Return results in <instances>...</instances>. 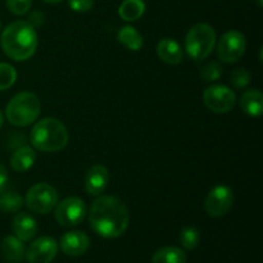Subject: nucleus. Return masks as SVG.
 <instances>
[{
  "mask_svg": "<svg viewBox=\"0 0 263 263\" xmlns=\"http://www.w3.org/2000/svg\"><path fill=\"white\" fill-rule=\"evenodd\" d=\"M13 233L20 240L28 241L33 239L37 234L39 226L35 218L27 212H20L13 218Z\"/></svg>",
  "mask_w": 263,
  "mask_h": 263,
  "instance_id": "obj_14",
  "label": "nucleus"
},
{
  "mask_svg": "<svg viewBox=\"0 0 263 263\" xmlns=\"http://www.w3.org/2000/svg\"><path fill=\"white\" fill-rule=\"evenodd\" d=\"M3 123H4V115H3V112L0 110V128H2Z\"/></svg>",
  "mask_w": 263,
  "mask_h": 263,
  "instance_id": "obj_30",
  "label": "nucleus"
},
{
  "mask_svg": "<svg viewBox=\"0 0 263 263\" xmlns=\"http://www.w3.org/2000/svg\"><path fill=\"white\" fill-rule=\"evenodd\" d=\"M41 104L37 95L30 91H22L9 100L5 109L8 121L17 127H26L37 120Z\"/></svg>",
  "mask_w": 263,
  "mask_h": 263,
  "instance_id": "obj_4",
  "label": "nucleus"
},
{
  "mask_svg": "<svg viewBox=\"0 0 263 263\" xmlns=\"http://www.w3.org/2000/svg\"><path fill=\"white\" fill-rule=\"evenodd\" d=\"M58 254V243L51 236H41L30 244L25 257L28 263H51Z\"/></svg>",
  "mask_w": 263,
  "mask_h": 263,
  "instance_id": "obj_11",
  "label": "nucleus"
},
{
  "mask_svg": "<svg viewBox=\"0 0 263 263\" xmlns=\"http://www.w3.org/2000/svg\"><path fill=\"white\" fill-rule=\"evenodd\" d=\"M69 135L66 126L57 118H44L33 126L30 134V141L40 152H59L68 144Z\"/></svg>",
  "mask_w": 263,
  "mask_h": 263,
  "instance_id": "obj_3",
  "label": "nucleus"
},
{
  "mask_svg": "<svg viewBox=\"0 0 263 263\" xmlns=\"http://www.w3.org/2000/svg\"><path fill=\"white\" fill-rule=\"evenodd\" d=\"M179 241L181 247L187 251H194L200 241V233L194 226H185L179 235Z\"/></svg>",
  "mask_w": 263,
  "mask_h": 263,
  "instance_id": "obj_23",
  "label": "nucleus"
},
{
  "mask_svg": "<svg viewBox=\"0 0 263 263\" xmlns=\"http://www.w3.org/2000/svg\"><path fill=\"white\" fill-rule=\"evenodd\" d=\"M3 257L10 263H18L25 258L26 248L22 240L17 236H5L0 246Z\"/></svg>",
  "mask_w": 263,
  "mask_h": 263,
  "instance_id": "obj_16",
  "label": "nucleus"
},
{
  "mask_svg": "<svg viewBox=\"0 0 263 263\" xmlns=\"http://www.w3.org/2000/svg\"><path fill=\"white\" fill-rule=\"evenodd\" d=\"M117 40L122 44L126 49L133 51H139L144 45L143 36L133 26H125L117 33Z\"/></svg>",
  "mask_w": 263,
  "mask_h": 263,
  "instance_id": "obj_19",
  "label": "nucleus"
},
{
  "mask_svg": "<svg viewBox=\"0 0 263 263\" xmlns=\"http://www.w3.org/2000/svg\"><path fill=\"white\" fill-rule=\"evenodd\" d=\"M240 108L251 117H259L263 112V95L259 90H247L239 100Z\"/></svg>",
  "mask_w": 263,
  "mask_h": 263,
  "instance_id": "obj_17",
  "label": "nucleus"
},
{
  "mask_svg": "<svg viewBox=\"0 0 263 263\" xmlns=\"http://www.w3.org/2000/svg\"><path fill=\"white\" fill-rule=\"evenodd\" d=\"M216 45L215 28L208 23H197L193 26L185 37V50L187 55L199 62L208 58Z\"/></svg>",
  "mask_w": 263,
  "mask_h": 263,
  "instance_id": "obj_5",
  "label": "nucleus"
},
{
  "mask_svg": "<svg viewBox=\"0 0 263 263\" xmlns=\"http://www.w3.org/2000/svg\"><path fill=\"white\" fill-rule=\"evenodd\" d=\"M221 74H222V67L218 62H210L200 71V77L208 82L216 81L220 79Z\"/></svg>",
  "mask_w": 263,
  "mask_h": 263,
  "instance_id": "obj_25",
  "label": "nucleus"
},
{
  "mask_svg": "<svg viewBox=\"0 0 263 263\" xmlns=\"http://www.w3.org/2000/svg\"><path fill=\"white\" fill-rule=\"evenodd\" d=\"M157 54L164 63L176 66L184 61V53L176 40L171 37H164L157 44Z\"/></svg>",
  "mask_w": 263,
  "mask_h": 263,
  "instance_id": "obj_15",
  "label": "nucleus"
},
{
  "mask_svg": "<svg viewBox=\"0 0 263 263\" xmlns=\"http://www.w3.org/2000/svg\"><path fill=\"white\" fill-rule=\"evenodd\" d=\"M246 36L236 30H230L221 36L217 44L218 58L225 63H235L246 53Z\"/></svg>",
  "mask_w": 263,
  "mask_h": 263,
  "instance_id": "obj_8",
  "label": "nucleus"
},
{
  "mask_svg": "<svg viewBox=\"0 0 263 263\" xmlns=\"http://www.w3.org/2000/svg\"><path fill=\"white\" fill-rule=\"evenodd\" d=\"M152 263H186V254L179 247H162L153 254Z\"/></svg>",
  "mask_w": 263,
  "mask_h": 263,
  "instance_id": "obj_20",
  "label": "nucleus"
},
{
  "mask_svg": "<svg viewBox=\"0 0 263 263\" xmlns=\"http://www.w3.org/2000/svg\"><path fill=\"white\" fill-rule=\"evenodd\" d=\"M145 4L143 0H123L118 8V14L126 22H134L143 17Z\"/></svg>",
  "mask_w": 263,
  "mask_h": 263,
  "instance_id": "obj_21",
  "label": "nucleus"
},
{
  "mask_svg": "<svg viewBox=\"0 0 263 263\" xmlns=\"http://www.w3.org/2000/svg\"><path fill=\"white\" fill-rule=\"evenodd\" d=\"M68 4L73 12L85 13L94 7V0H68Z\"/></svg>",
  "mask_w": 263,
  "mask_h": 263,
  "instance_id": "obj_28",
  "label": "nucleus"
},
{
  "mask_svg": "<svg viewBox=\"0 0 263 263\" xmlns=\"http://www.w3.org/2000/svg\"><path fill=\"white\" fill-rule=\"evenodd\" d=\"M203 102L212 112L223 115L229 113L236 103V95L225 85H212L203 92Z\"/></svg>",
  "mask_w": 263,
  "mask_h": 263,
  "instance_id": "obj_9",
  "label": "nucleus"
},
{
  "mask_svg": "<svg viewBox=\"0 0 263 263\" xmlns=\"http://www.w3.org/2000/svg\"><path fill=\"white\" fill-rule=\"evenodd\" d=\"M32 0H5L8 9L15 15H23L30 10Z\"/></svg>",
  "mask_w": 263,
  "mask_h": 263,
  "instance_id": "obj_27",
  "label": "nucleus"
},
{
  "mask_svg": "<svg viewBox=\"0 0 263 263\" xmlns=\"http://www.w3.org/2000/svg\"><path fill=\"white\" fill-rule=\"evenodd\" d=\"M25 204V200L18 193L7 192L0 193V211L5 213H15Z\"/></svg>",
  "mask_w": 263,
  "mask_h": 263,
  "instance_id": "obj_22",
  "label": "nucleus"
},
{
  "mask_svg": "<svg viewBox=\"0 0 263 263\" xmlns=\"http://www.w3.org/2000/svg\"><path fill=\"white\" fill-rule=\"evenodd\" d=\"M92 230L104 239H116L126 233L130 213L125 203L112 195H102L92 202L89 211Z\"/></svg>",
  "mask_w": 263,
  "mask_h": 263,
  "instance_id": "obj_1",
  "label": "nucleus"
},
{
  "mask_svg": "<svg viewBox=\"0 0 263 263\" xmlns=\"http://www.w3.org/2000/svg\"><path fill=\"white\" fill-rule=\"evenodd\" d=\"M230 79L234 87H236V89H244L251 82V73L246 68H236L233 71Z\"/></svg>",
  "mask_w": 263,
  "mask_h": 263,
  "instance_id": "obj_26",
  "label": "nucleus"
},
{
  "mask_svg": "<svg viewBox=\"0 0 263 263\" xmlns=\"http://www.w3.org/2000/svg\"><path fill=\"white\" fill-rule=\"evenodd\" d=\"M59 247L66 256L80 257L89 249L90 238L84 231H69L62 236Z\"/></svg>",
  "mask_w": 263,
  "mask_h": 263,
  "instance_id": "obj_12",
  "label": "nucleus"
},
{
  "mask_svg": "<svg viewBox=\"0 0 263 263\" xmlns=\"http://www.w3.org/2000/svg\"><path fill=\"white\" fill-rule=\"evenodd\" d=\"M262 0H258V5H259V7H262Z\"/></svg>",
  "mask_w": 263,
  "mask_h": 263,
  "instance_id": "obj_32",
  "label": "nucleus"
},
{
  "mask_svg": "<svg viewBox=\"0 0 263 263\" xmlns=\"http://www.w3.org/2000/svg\"><path fill=\"white\" fill-rule=\"evenodd\" d=\"M233 204L234 193L231 187L226 186V185H217L211 189L204 202L205 212L211 217L216 218L225 216L231 210Z\"/></svg>",
  "mask_w": 263,
  "mask_h": 263,
  "instance_id": "obj_10",
  "label": "nucleus"
},
{
  "mask_svg": "<svg viewBox=\"0 0 263 263\" xmlns=\"http://www.w3.org/2000/svg\"><path fill=\"white\" fill-rule=\"evenodd\" d=\"M43 2H45V3H49V4H57V3L62 2V0H43Z\"/></svg>",
  "mask_w": 263,
  "mask_h": 263,
  "instance_id": "obj_31",
  "label": "nucleus"
},
{
  "mask_svg": "<svg viewBox=\"0 0 263 263\" xmlns=\"http://www.w3.org/2000/svg\"><path fill=\"white\" fill-rule=\"evenodd\" d=\"M58 193L51 185L46 182H39L30 187L26 194L25 204L31 212L46 215L58 204Z\"/></svg>",
  "mask_w": 263,
  "mask_h": 263,
  "instance_id": "obj_6",
  "label": "nucleus"
},
{
  "mask_svg": "<svg viewBox=\"0 0 263 263\" xmlns=\"http://www.w3.org/2000/svg\"><path fill=\"white\" fill-rule=\"evenodd\" d=\"M8 180H9V176H8L7 168L3 164H0V193L7 189Z\"/></svg>",
  "mask_w": 263,
  "mask_h": 263,
  "instance_id": "obj_29",
  "label": "nucleus"
},
{
  "mask_svg": "<svg viewBox=\"0 0 263 263\" xmlns=\"http://www.w3.org/2000/svg\"><path fill=\"white\" fill-rule=\"evenodd\" d=\"M37 33L35 27L26 21H15L4 28L0 46L8 58L17 62L30 59L37 49Z\"/></svg>",
  "mask_w": 263,
  "mask_h": 263,
  "instance_id": "obj_2",
  "label": "nucleus"
},
{
  "mask_svg": "<svg viewBox=\"0 0 263 263\" xmlns=\"http://www.w3.org/2000/svg\"><path fill=\"white\" fill-rule=\"evenodd\" d=\"M109 171L103 164H95L90 167L85 176V190L92 197H99L108 186Z\"/></svg>",
  "mask_w": 263,
  "mask_h": 263,
  "instance_id": "obj_13",
  "label": "nucleus"
},
{
  "mask_svg": "<svg viewBox=\"0 0 263 263\" xmlns=\"http://www.w3.org/2000/svg\"><path fill=\"white\" fill-rule=\"evenodd\" d=\"M17 80V71L8 63H0V91L7 90L14 85Z\"/></svg>",
  "mask_w": 263,
  "mask_h": 263,
  "instance_id": "obj_24",
  "label": "nucleus"
},
{
  "mask_svg": "<svg viewBox=\"0 0 263 263\" xmlns=\"http://www.w3.org/2000/svg\"><path fill=\"white\" fill-rule=\"evenodd\" d=\"M35 159V149L30 148V146H21L10 157V167L15 172H26L33 166Z\"/></svg>",
  "mask_w": 263,
  "mask_h": 263,
  "instance_id": "obj_18",
  "label": "nucleus"
},
{
  "mask_svg": "<svg viewBox=\"0 0 263 263\" xmlns=\"http://www.w3.org/2000/svg\"><path fill=\"white\" fill-rule=\"evenodd\" d=\"M87 207L79 197H69L59 202L54 208V217L61 226L73 228L86 217Z\"/></svg>",
  "mask_w": 263,
  "mask_h": 263,
  "instance_id": "obj_7",
  "label": "nucleus"
}]
</instances>
